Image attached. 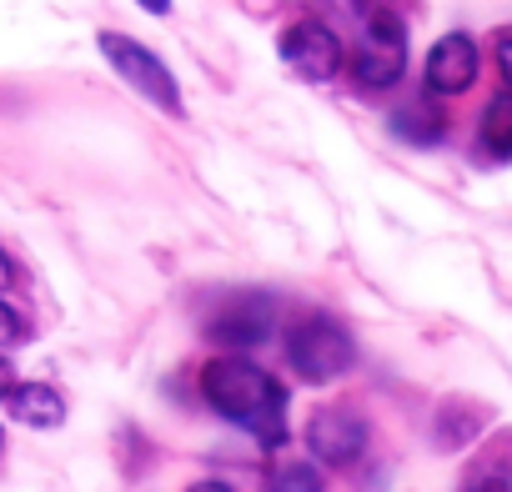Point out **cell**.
I'll return each mask as SVG.
<instances>
[{"label": "cell", "instance_id": "12", "mask_svg": "<svg viewBox=\"0 0 512 492\" xmlns=\"http://www.w3.org/2000/svg\"><path fill=\"white\" fill-rule=\"evenodd\" d=\"M507 487H512V457L507 452H487L462 492H507Z\"/></svg>", "mask_w": 512, "mask_h": 492}, {"label": "cell", "instance_id": "10", "mask_svg": "<svg viewBox=\"0 0 512 492\" xmlns=\"http://www.w3.org/2000/svg\"><path fill=\"white\" fill-rule=\"evenodd\" d=\"M482 146L497 161H512V91L492 96V106L482 111Z\"/></svg>", "mask_w": 512, "mask_h": 492}, {"label": "cell", "instance_id": "18", "mask_svg": "<svg viewBox=\"0 0 512 492\" xmlns=\"http://www.w3.org/2000/svg\"><path fill=\"white\" fill-rule=\"evenodd\" d=\"M191 492H231V487H226V482H196Z\"/></svg>", "mask_w": 512, "mask_h": 492}, {"label": "cell", "instance_id": "7", "mask_svg": "<svg viewBox=\"0 0 512 492\" xmlns=\"http://www.w3.org/2000/svg\"><path fill=\"white\" fill-rule=\"evenodd\" d=\"M427 91L432 96H462L477 81V46L467 36H442L427 51Z\"/></svg>", "mask_w": 512, "mask_h": 492}, {"label": "cell", "instance_id": "17", "mask_svg": "<svg viewBox=\"0 0 512 492\" xmlns=\"http://www.w3.org/2000/svg\"><path fill=\"white\" fill-rule=\"evenodd\" d=\"M11 382H16V377H11V362H6V357H0V392H6Z\"/></svg>", "mask_w": 512, "mask_h": 492}, {"label": "cell", "instance_id": "5", "mask_svg": "<svg viewBox=\"0 0 512 492\" xmlns=\"http://www.w3.org/2000/svg\"><path fill=\"white\" fill-rule=\"evenodd\" d=\"M282 61L302 76V81H332L342 71V41L332 26L322 21H297L287 36H282Z\"/></svg>", "mask_w": 512, "mask_h": 492}, {"label": "cell", "instance_id": "1", "mask_svg": "<svg viewBox=\"0 0 512 492\" xmlns=\"http://www.w3.org/2000/svg\"><path fill=\"white\" fill-rule=\"evenodd\" d=\"M201 392H206V402L226 422L246 427L262 447L287 442V392H282V382H272L256 362H246V357H216V362H206Z\"/></svg>", "mask_w": 512, "mask_h": 492}, {"label": "cell", "instance_id": "6", "mask_svg": "<svg viewBox=\"0 0 512 492\" xmlns=\"http://www.w3.org/2000/svg\"><path fill=\"white\" fill-rule=\"evenodd\" d=\"M307 447L322 457V462H357L362 447H367V422L347 407H322L312 422H307Z\"/></svg>", "mask_w": 512, "mask_h": 492}, {"label": "cell", "instance_id": "3", "mask_svg": "<svg viewBox=\"0 0 512 492\" xmlns=\"http://www.w3.org/2000/svg\"><path fill=\"white\" fill-rule=\"evenodd\" d=\"M352 357H357V347L332 317H302L287 332V362L302 382H332L352 367Z\"/></svg>", "mask_w": 512, "mask_h": 492}, {"label": "cell", "instance_id": "4", "mask_svg": "<svg viewBox=\"0 0 512 492\" xmlns=\"http://www.w3.org/2000/svg\"><path fill=\"white\" fill-rule=\"evenodd\" d=\"M357 81L372 86V91H387L402 81L407 71V31L392 11H372L367 26H362V51H357Z\"/></svg>", "mask_w": 512, "mask_h": 492}, {"label": "cell", "instance_id": "14", "mask_svg": "<svg viewBox=\"0 0 512 492\" xmlns=\"http://www.w3.org/2000/svg\"><path fill=\"white\" fill-rule=\"evenodd\" d=\"M16 342H26V322H21V312L0 302V347H16Z\"/></svg>", "mask_w": 512, "mask_h": 492}, {"label": "cell", "instance_id": "15", "mask_svg": "<svg viewBox=\"0 0 512 492\" xmlns=\"http://www.w3.org/2000/svg\"><path fill=\"white\" fill-rule=\"evenodd\" d=\"M497 71H502V81L512 86V31H497Z\"/></svg>", "mask_w": 512, "mask_h": 492}, {"label": "cell", "instance_id": "16", "mask_svg": "<svg viewBox=\"0 0 512 492\" xmlns=\"http://www.w3.org/2000/svg\"><path fill=\"white\" fill-rule=\"evenodd\" d=\"M136 6L151 11V16H166V11H171V0H136Z\"/></svg>", "mask_w": 512, "mask_h": 492}, {"label": "cell", "instance_id": "2", "mask_svg": "<svg viewBox=\"0 0 512 492\" xmlns=\"http://www.w3.org/2000/svg\"><path fill=\"white\" fill-rule=\"evenodd\" d=\"M101 56L111 61V71H116L141 101L161 106L166 116H181V86H176V76L161 66L156 51H146L141 41H131V36H121V31H101Z\"/></svg>", "mask_w": 512, "mask_h": 492}, {"label": "cell", "instance_id": "19", "mask_svg": "<svg viewBox=\"0 0 512 492\" xmlns=\"http://www.w3.org/2000/svg\"><path fill=\"white\" fill-rule=\"evenodd\" d=\"M0 282H11V257H6V246H0Z\"/></svg>", "mask_w": 512, "mask_h": 492}, {"label": "cell", "instance_id": "9", "mask_svg": "<svg viewBox=\"0 0 512 492\" xmlns=\"http://www.w3.org/2000/svg\"><path fill=\"white\" fill-rule=\"evenodd\" d=\"M0 402H6V412L26 427H61L66 422V402L46 382H11L6 392H0Z\"/></svg>", "mask_w": 512, "mask_h": 492}, {"label": "cell", "instance_id": "11", "mask_svg": "<svg viewBox=\"0 0 512 492\" xmlns=\"http://www.w3.org/2000/svg\"><path fill=\"white\" fill-rule=\"evenodd\" d=\"M407 141H417V146H432L437 136H442V111L437 106H407V111H397V121H392Z\"/></svg>", "mask_w": 512, "mask_h": 492}, {"label": "cell", "instance_id": "8", "mask_svg": "<svg viewBox=\"0 0 512 492\" xmlns=\"http://www.w3.org/2000/svg\"><path fill=\"white\" fill-rule=\"evenodd\" d=\"M206 332L221 347H256V342H267V332H272V302L267 297H231L211 317Z\"/></svg>", "mask_w": 512, "mask_h": 492}, {"label": "cell", "instance_id": "13", "mask_svg": "<svg viewBox=\"0 0 512 492\" xmlns=\"http://www.w3.org/2000/svg\"><path fill=\"white\" fill-rule=\"evenodd\" d=\"M272 492H322V472L312 462H277L272 467Z\"/></svg>", "mask_w": 512, "mask_h": 492}]
</instances>
